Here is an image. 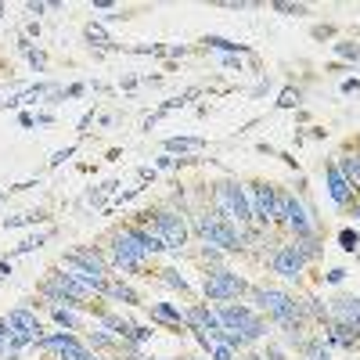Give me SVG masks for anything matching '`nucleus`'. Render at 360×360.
Returning a JSON list of instances; mask_svg holds the SVG:
<instances>
[{
  "label": "nucleus",
  "mask_w": 360,
  "mask_h": 360,
  "mask_svg": "<svg viewBox=\"0 0 360 360\" xmlns=\"http://www.w3.org/2000/svg\"><path fill=\"white\" fill-rule=\"evenodd\" d=\"M213 213L227 224H249L252 220V205L245 198V188L242 184H234V180H224V184L213 188Z\"/></svg>",
  "instance_id": "nucleus-1"
},
{
  "label": "nucleus",
  "mask_w": 360,
  "mask_h": 360,
  "mask_svg": "<svg viewBox=\"0 0 360 360\" xmlns=\"http://www.w3.org/2000/svg\"><path fill=\"white\" fill-rule=\"evenodd\" d=\"M62 266L69 270V274H72L76 281H83L86 288H94V292L101 295V288H105V281H108V266H105V259H101L94 249H76V252H65Z\"/></svg>",
  "instance_id": "nucleus-2"
},
{
  "label": "nucleus",
  "mask_w": 360,
  "mask_h": 360,
  "mask_svg": "<svg viewBox=\"0 0 360 360\" xmlns=\"http://www.w3.org/2000/svg\"><path fill=\"white\" fill-rule=\"evenodd\" d=\"M217 317H220V328H224V332L242 335L245 342H256V339H263V335H266L263 317H259V314H252L249 307H234V303H227V307H220V310H217Z\"/></svg>",
  "instance_id": "nucleus-3"
},
{
  "label": "nucleus",
  "mask_w": 360,
  "mask_h": 360,
  "mask_svg": "<svg viewBox=\"0 0 360 360\" xmlns=\"http://www.w3.org/2000/svg\"><path fill=\"white\" fill-rule=\"evenodd\" d=\"M195 231L202 234L205 245H217V249H227V252L242 249V234H238V227L227 224V220H220L213 209L202 213V217H195Z\"/></svg>",
  "instance_id": "nucleus-4"
},
{
  "label": "nucleus",
  "mask_w": 360,
  "mask_h": 360,
  "mask_svg": "<svg viewBox=\"0 0 360 360\" xmlns=\"http://www.w3.org/2000/svg\"><path fill=\"white\" fill-rule=\"evenodd\" d=\"M252 299L259 303V310H266L270 317H274L281 328H288V324H299V303L288 295V292H281V288H256L252 292Z\"/></svg>",
  "instance_id": "nucleus-5"
},
{
  "label": "nucleus",
  "mask_w": 360,
  "mask_h": 360,
  "mask_svg": "<svg viewBox=\"0 0 360 360\" xmlns=\"http://www.w3.org/2000/svg\"><path fill=\"white\" fill-rule=\"evenodd\" d=\"M90 295H98L94 288H86L83 281H76L72 274H51L44 281V299L51 307H62V303H86Z\"/></svg>",
  "instance_id": "nucleus-6"
},
{
  "label": "nucleus",
  "mask_w": 360,
  "mask_h": 360,
  "mask_svg": "<svg viewBox=\"0 0 360 360\" xmlns=\"http://www.w3.org/2000/svg\"><path fill=\"white\" fill-rule=\"evenodd\" d=\"M115 252H127V256H137V259H152L155 252H162V242L152 234V231H144V227H123L115 234V242H112Z\"/></svg>",
  "instance_id": "nucleus-7"
},
{
  "label": "nucleus",
  "mask_w": 360,
  "mask_h": 360,
  "mask_svg": "<svg viewBox=\"0 0 360 360\" xmlns=\"http://www.w3.org/2000/svg\"><path fill=\"white\" fill-rule=\"evenodd\" d=\"M152 234L162 242V249H184V242H188V227H184V220H180V213H173V209H162V213H155V220H152Z\"/></svg>",
  "instance_id": "nucleus-8"
},
{
  "label": "nucleus",
  "mask_w": 360,
  "mask_h": 360,
  "mask_svg": "<svg viewBox=\"0 0 360 360\" xmlns=\"http://www.w3.org/2000/svg\"><path fill=\"white\" fill-rule=\"evenodd\" d=\"M205 299H217V303H227V299H238L245 292V281L234 274V270H213L205 274V285H202Z\"/></svg>",
  "instance_id": "nucleus-9"
},
{
  "label": "nucleus",
  "mask_w": 360,
  "mask_h": 360,
  "mask_svg": "<svg viewBox=\"0 0 360 360\" xmlns=\"http://www.w3.org/2000/svg\"><path fill=\"white\" fill-rule=\"evenodd\" d=\"M40 349H54L62 360H94V353H90L72 332H58V335H47V339H40L37 342Z\"/></svg>",
  "instance_id": "nucleus-10"
},
{
  "label": "nucleus",
  "mask_w": 360,
  "mask_h": 360,
  "mask_svg": "<svg viewBox=\"0 0 360 360\" xmlns=\"http://www.w3.org/2000/svg\"><path fill=\"white\" fill-rule=\"evenodd\" d=\"M270 266H274V274H281V278H299L307 270V256L295 245H281L274 252V259H270Z\"/></svg>",
  "instance_id": "nucleus-11"
},
{
  "label": "nucleus",
  "mask_w": 360,
  "mask_h": 360,
  "mask_svg": "<svg viewBox=\"0 0 360 360\" xmlns=\"http://www.w3.org/2000/svg\"><path fill=\"white\" fill-rule=\"evenodd\" d=\"M252 202H256V220H259V224L278 220V188L252 184Z\"/></svg>",
  "instance_id": "nucleus-12"
},
{
  "label": "nucleus",
  "mask_w": 360,
  "mask_h": 360,
  "mask_svg": "<svg viewBox=\"0 0 360 360\" xmlns=\"http://www.w3.org/2000/svg\"><path fill=\"white\" fill-rule=\"evenodd\" d=\"M8 324H11V332H25V335H33L37 342L44 339V324H40V317H37L33 310H25V307L11 310V314H8Z\"/></svg>",
  "instance_id": "nucleus-13"
},
{
  "label": "nucleus",
  "mask_w": 360,
  "mask_h": 360,
  "mask_svg": "<svg viewBox=\"0 0 360 360\" xmlns=\"http://www.w3.org/2000/svg\"><path fill=\"white\" fill-rule=\"evenodd\" d=\"M324 180H328V195H332V202H335V205H346V202L353 198V188H349V180L342 176V169H339L335 162L324 169Z\"/></svg>",
  "instance_id": "nucleus-14"
},
{
  "label": "nucleus",
  "mask_w": 360,
  "mask_h": 360,
  "mask_svg": "<svg viewBox=\"0 0 360 360\" xmlns=\"http://www.w3.org/2000/svg\"><path fill=\"white\" fill-rule=\"evenodd\" d=\"M285 227H288L295 238H307V234H314V224H310V217H307V209L299 205L295 198H288V209H285Z\"/></svg>",
  "instance_id": "nucleus-15"
},
{
  "label": "nucleus",
  "mask_w": 360,
  "mask_h": 360,
  "mask_svg": "<svg viewBox=\"0 0 360 360\" xmlns=\"http://www.w3.org/2000/svg\"><path fill=\"white\" fill-rule=\"evenodd\" d=\"M332 317H335V324H346L353 332H360V299H335Z\"/></svg>",
  "instance_id": "nucleus-16"
},
{
  "label": "nucleus",
  "mask_w": 360,
  "mask_h": 360,
  "mask_svg": "<svg viewBox=\"0 0 360 360\" xmlns=\"http://www.w3.org/2000/svg\"><path fill=\"white\" fill-rule=\"evenodd\" d=\"M101 324L108 328L112 335H119V339H130V332H134V324L127 317H119V314H101Z\"/></svg>",
  "instance_id": "nucleus-17"
},
{
  "label": "nucleus",
  "mask_w": 360,
  "mask_h": 360,
  "mask_svg": "<svg viewBox=\"0 0 360 360\" xmlns=\"http://www.w3.org/2000/svg\"><path fill=\"white\" fill-rule=\"evenodd\" d=\"M202 148H205L202 137H169L166 141V152H180V155L184 152H202Z\"/></svg>",
  "instance_id": "nucleus-18"
},
{
  "label": "nucleus",
  "mask_w": 360,
  "mask_h": 360,
  "mask_svg": "<svg viewBox=\"0 0 360 360\" xmlns=\"http://www.w3.org/2000/svg\"><path fill=\"white\" fill-rule=\"evenodd\" d=\"M101 295H108V299H119V303H137V292H134L130 285H119V281H105Z\"/></svg>",
  "instance_id": "nucleus-19"
},
{
  "label": "nucleus",
  "mask_w": 360,
  "mask_h": 360,
  "mask_svg": "<svg viewBox=\"0 0 360 360\" xmlns=\"http://www.w3.org/2000/svg\"><path fill=\"white\" fill-rule=\"evenodd\" d=\"M356 335H360V332H353V328H346V324H332V332H328V342L353 349V346H356Z\"/></svg>",
  "instance_id": "nucleus-20"
},
{
  "label": "nucleus",
  "mask_w": 360,
  "mask_h": 360,
  "mask_svg": "<svg viewBox=\"0 0 360 360\" xmlns=\"http://www.w3.org/2000/svg\"><path fill=\"white\" fill-rule=\"evenodd\" d=\"M335 166L349 180V188H360V155H342V162H335Z\"/></svg>",
  "instance_id": "nucleus-21"
},
{
  "label": "nucleus",
  "mask_w": 360,
  "mask_h": 360,
  "mask_svg": "<svg viewBox=\"0 0 360 360\" xmlns=\"http://www.w3.org/2000/svg\"><path fill=\"white\" fill-rule=\"evenodd\" d=\"M152 317H155V321H166V324H173V328L184 324V314L173 310V307H166V303H155V307H152Z\"/></svg>",
  "instance_id": "nucleus-22"
},
{
  "label": "nucleus",
  "mask_w": 360,
  "mask_h": 360,
  "mask_svg": "<svg viewBox=\"0 0 360 360\" xmlns=\"http://www.w3.org/2000/svg\"><path fill=\"white\" fill-rule=\"evenodd\" d=\"M51 314H54V321L62 324V328H69V332H76V328H79V317L72 310H65V307H51Z\"/></svg>",
  "instance_id": "nucleus-23"
},
{
  "label": "nucleus",
  "mask_w": 360,
  "mask_h": 360,
  "mask_svg": "<svg viewBox=\"0 0 360 360\" xmlns=\"http://www.w3.org/2000/svg\"><path fill=\"white\" fill-rule=\"evenodd\" d=\"M339 245H342L346 252H356V249H360V234H356V231H349V227H346V231H339Z\"/></svg>",
  "instance_id": "nucleus-24"
},
{
  "label": "nucleus",
  "mask_w": 360,
  "mask_h": 360,
  "mask_svg": "<svg viewBox=\"0 0 360 360\" xmlns=\"http://www.w3.org/2000/svg\"><path fill=\"white\" fill-rule=\"evenodd\" d=\"M86 40H94V44H112V40H108V33H105L101 25H94V22L86 25Z\"/></svg>",
  "instance_id": "nucleus-25"
},
{
  "label": "nucleus",
  "mask_w": 360,
  "mask_h": 360,
  "mask_svg": "<svg viewBox=\"0 0 360 360\" xmlns=\"http://www.w3.org/2000/svg\"><path fill=\"white\" fill-rule=\"evenodd\" d=\"M162 281H166L169 288H180V292H184V288H188V281H184V278H180V274H176V270H162Z\"/></svg>",
  "instance_id": "nucleus-26"
},
{
  "label": "nucleus",
  "mask_w": 360,
  "mask_h": 360,
  "mask_svg": "<svg viewBox=\"0 0 360 360\" xmlns=\"http://www.w3.org/2000/svg\"><path fill=\"white\" fill-rule=\"evenodd\" d=\"M335 51H339V58H353V62L360 58V47L356 44H335Z\"/></svg>",
  "instance_id": "nucleus-27"
},
{
  "label": "nucleus",
  "mask_w": 360,
  "mask_h": 360,
  "mask_svg": "<svg viewBox=\"0 0 360 360\" xmlns=\"http://www.w3.org/2000/svg\"><path fill=\"white\" fill-rule=\"evenodd\" d=\"M278 105H281V108H295V105H299V90H292V86H288L285 94H281V101H278Z\"/></svg>",
  "instance_id": "nucleus-28"
},
{
  "label": "nucleus",
  "mask_w": 360,
  "mask_h": 360,
  "mask_svg": "<svg viewBox=\"0 0 360 360\" xmlns=\"http://www.w3.org/2000/svg\"><path fill=\"white\" fill-rule=\"evenodd\" d=\"M152 335H155V332H148V328H137V324H134V332H130V339H127V342H148Z\"/></svg>",
  "instance_id": "nucleus-29"
},
{
  "label": "nucleus",
  "mask_w": 360,
  "mask_h": 360,
  "mask_svg": "<svg viewBox=\"0 0 360 360\" xmlns=\"http://www.w3.org/2000/svg\"><path fill=\"white\" fill-rule=\"evenodd\" d=\"M8 335H11V324H8V317H0V356H4V346H8Z\"/></svg>",
  "instance_id": "nucleus-30"
},
{
  "label": "nucleus",
  "mask_w": 360,
  "mask_h": 360,
  "mask_svg": "<svg viewBox=\"0 0 360 360\" xmlns=\"http://www.w3.org/2000/svg\"><path fill=\"white\" fill-rule=\"evenodd\" d=\"M90 346H115V339L105 335V332H94V335H90Z\"/></svg>",
  "instance_id": "nucleus-31"
},
{
  "label": "nucleus",
  "mask_w": 360,
  "mask_h": 360,
  "mask_svg": "<svg viewBox=\"0 0 360 360\" xmlns=\"http://www.w3.org/2000/svg\"><path fill=\"white\" fill-rule=\"evenodd\" d=\"M274 11H285V15H303L307 8H303V4H274Z\"/></svg>",
  "instance_id": "nucleus-32"
},
{
  "label": "nucleus",
  "mask_w": 360,
  "mask_h": 360,
  "mask_svg": "<svg viewBox=\"0 0 360 360\" xmlns=\"http://www.w3.org/2000/svg\"><path fill=\"white\" fill-rule=\"evenodd\" d=\"M40 245H44V238H29V242L18 245V252H33V249H40Z\"/></svg>",
  "instance_id": "nucleus-33"
},
{
  "label": "nucleus",
  "mask_w": 360,
  "mask_h": 360,
  "mask_svg": "<svg viewBox=\"0 0 360 360\" xmlns=\"http://www.w3.org/2000/svg\"><path fill=\"white\" fill-rule=\"evenodd\" d=\"M72 152H76V148H65V152H54V159H51V162H54V166H62V162H65Z\"/></svg>",
  "instance_id": "nucleus-34"
},
{
  "label": "nucleus",
  "mask_w": 360,
  "mask_h": 360,
  "mask_svg": "<svg viewBox=\"0 0 360 360\" xmlns=\"http://www.w3.org/2000/svg\"><path fill=\"white\" fill-rule=\"evenodd\" d=\"M342 278H346V270H342V266H335V270H332V274H328V281H332V285H339Z\"/></svg>",
  "instance_id": "nucleus-35"
},
{
  "label": "nucleus",
  "mask_w": 360,
  "mask_h": 360,
  "mask_svg": "<svg viewBox=\"0 0 360 360\" xmlns=\"http://www.w3.org/2000/svg\"><path fill=\"white\" fill-rule=\"evenodd\" d=\"M342 90H346V94H356V90H360V79H346Z\"/></svg>",
  "instance_id": "nucleus-36"
},
{
  "label": "nucleus",
  "mask_w": 360,
  "mask_h": 360,
  "mask_svg": "<svg viewBox=\"0 0 360 360\" xmlns=\"http://www.w3.org/2000/svg\"><path fill=\"white\" fill-rule=\"evenodd\" d=\"M29 62H33L37 69H44V54L40 51H29Z\"/></svg>",
  "instance_id": "nucleus-37"
},
{
  "label": "nucleus",
  "mask_w": 360,
  "mask_h": 360,
  "mask_svg": "<svg viewBox=\"0 0 360 360\" xmlns=\"http://www.w3.org/2000/svg\"><path fill=\"white\" fill-rule=\"evenodd\" d=\"M266 360H285V353H281L278 346H270V349H266Z\"/></svg>",
  "instance_id": "nucleus-38"
},
{
  "label": "nucleus",
  "mask_w": 360,
  "mask_h": 360,
  "mask_svg": "<svg viewBox=\"0 0 360 360\" xmlns=\"http://www.w3.org/2000/svg\"><path fill=\"white\" fill-rule=\"evenodd\" d=\"M4 278H11V263H0V281Z\"/></svg>",
  "instance_id": "nucleus-39"
},
{
  "label": "nucleus",
  "mask_w": 360,
  "mask_h": 360,
  "mask_svg": "<svg viewBox=\"0 0 360 360\" xmlns=\"http://www.w3.org/2000/svg\"><path fill=\"white\" fill-rule=\"evenodd\" d=\"M249 360H266V356H259V353H249Z\"/></svg>",
  "instance_id": "nucleus-40"
},
{
  "label": "nucleus",
  "mask_w": 360,
  "mask_h": 360,
  "mask_svg": "<svg viewBox=\"0 0 360 360\" xmlns=\"http://www.w3.org/2000/svg\"><path fill=\"white\" fill-rule=\"evenodd\" d=\"M353 217H356V220H360V205H353Z\"/></svg>",
  "instance_id": "nucleus-41"
},
{
  "label": "nucleus",
  "mask_w": 360,
  "mask_h": 360,
  "mask_svg": "<svg viewBox=\"0 0 360 360\" xmlns=\"http://www.w3.org/2000/svg\"><path fill=\"white\" fill-rule=\"evenodd\" d=\"M0 15H4V4H0Z\"/></svg>",
  "instance_id": "nucleus-42"
},
{
  "label": "nucleus",
  "mask_w": 360,
  "mask_h": 360,
  "mask_svg": "<svg viewBox=\"0 0 360 360\" xmlns=\"http://www.w3.org/2000/svg\"><path fill=\"white\" fill-rule=\"evenodd\" d=\"M94 360H98V356H94Z\"/></svg>",
  "instance_id": "nucleus-43"
}]
</instances>
